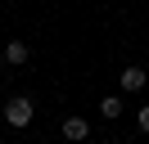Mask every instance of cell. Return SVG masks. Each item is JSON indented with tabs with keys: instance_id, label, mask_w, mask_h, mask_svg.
<instances>
[{
	"instance_id": "1",
	"label": "cell",
	"mask_w": 149,
	"mask_h": 144,
	"mask_svg": "<svg viewBox=\"0 0 149 144\" xmlns=\"http://www.w3.org/2000/svg\"><path fill=\"white\" fill-rule=\"evenodd\" d=\"M32 117H36V104H32L27 95H14L9 104H5V122H9L14 131H23V126H32Z\"/></svg>"
},
{
	"instance_id": "6",
	"label": "cell",
	"mask_w": 149,
	"mask_h": 144,
	"mask_svg": "<svg viewBox=\"0 0 149 144\" xmlns=\"http://www.w3.org/2000/svg\"><path fill=\"white\" fill-rule=\"evenodd\" d=\"M136 126H140V131L149 135V104H145V108H140V113H136Z\"/></svg>"
},
{
	"instance_id": "2",
	"label": "cell",
	"mask_w": 149,
	"mask_h": 144,
	"mask_svg": "<svg viewBox=\"0 0 149 144\" xmlns=\"http://www.w3.org/2000/svg\"><path fill=\"white\" fill-rule=\"evenodd\" d=\"M59 131H63V140H68V144H86V140H91V122H86L81 113H68Z\"/></svg>"
},
{
	"instance_id": "4",
	"label": "cell",
	"mask_w": 149,
	"mask_h": 144,
	"mask_svg": "<svg viewBox=\"0 0 149 144\" xmlns=\"http://www.w3.org/2000/svg\"><path fill=\"white\" fill-rule=\"evenodd\" d=\"M5 63H9V68L32 63V45H27V41H9V45H5Z\"/></svg>"
},
{
	"instance_id": "3",
	"label": "cell",
	"mask_w": 149,
	"mask_h": 144,
	"mask_svg": "<svg viewBox=\"0 0 149 144\" xmlns=\"http://www.w3.org/2000/svg\"><path fill=\"white\" fill-rule=\"evenodd\" d=\"M145 86H149V72L140 68V63H127V68H122V90L136 95V90H145Z\"/></svg>"
},
{
	"instance_id": "5",
	"label": "cell",
	"mask_w": 149,
	"mask_h": 144,
	"mask_svg": "<svg viewBox=\"0 0 149 144\" xmlns=\"http://www.w3.org/2000/svg\"><path fill=\"white\" fill-rule=\"evenodd\" d=\"M100 117L118 122V117H122V99H118V95H104V99H100Z\"/></svg>"
}]
</instances>
